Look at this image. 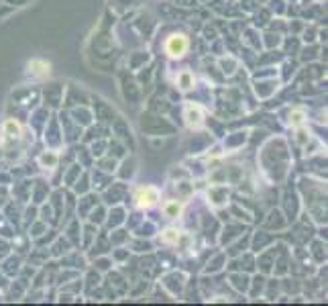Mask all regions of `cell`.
<instances>
[{
  "instance_id": "obj_1",
  "label": "cell",
  "mask_w": 328,
  "mask_h": 306,
  "mask_svg": "<svg viewBox=\"0 0 328 306\" xmlns=\"http://www.w3.org/2000/svg\"><path fill=\"white\" fill-rule=\"evenodd\" d=\"M190 49V39L183 33H173L165 39V53L171 59H181Z\"/></svg>"
},
{
  "instance_id": "obj_2",
  "label": "cell",
  "mask_w": 328,
  "mask_h": 306,
  "mask_svg": "<svg viewBox=\"0 0 328 306\" xmlns=\"http://www.w3.org/2000/svg\"><path fill=\"white\" fill-rule=\"evenodd\" d=\"M135 200H137V206H139V208H151V206H155L157 200H159V190L153 188V186H143V188L137 190Z\"/></svg>"
},
{
  "instance_id": "obj_3",
  "label": "cell",
  "mask_w": 328,
  "mask_h": 306,
  "mask_svg": "<svg viewBox=\"0 0 328 306\" xmlns=\"http://www.w3.org/2000/svg\"><path fill=\"white\" fill-rule=\"evenodd\" d=\"M185 123L190 129H198L204 123V113L198 104H188L185 106Z\"/></svg>"
},
{
  "instance_id": "obj_4",
  "label": "cell",
  "mask_w": 328,
  "mask_h": 306,
  "mask_svg": "<svg viewBox=\"0 0 328 306\" xmlns=\"http://www.w3.org/2000/svg\"><path fill=\"white\" fill-rule=\"evenodd\" d=\"M181 210H183V204L179 200H167V202H163V214L167 218H177L181 214Z\"/></svg>"
},
{
  "instance_id": "obj_5",
  "label": "cell",
  "mask_w": 328,
  "mask_h": 306,
  "mask_svg": "<svg viewBox=\"0 0 328 306\" xmlns=\"http://www.w3.org/2000/svg\"><path fill=\"white\" fill-rule=\"evenodd\" d=\"M177 86H179L181 90H190V88L194 86V74H192L190 70L179 72V74H177Z\"/></svg>"
},
{
  "instance_id": "obj_6",
  "label": "cell",
  "mask_w": 328,
  "mask_h": 306,
  "mask_svg": "<svg viewBox=\"0 0 328 306\" xmlns=\"http://www.w3.org/2000/svg\"><path fill=\"white\" fill-rule=\"evenodd\" d=\"M4 135L10 139H18L20 137V125L14 121H6L4 123Z\"/></svg>"
},
{
  "instance_id": "obj_7",
  "label": "cell",
  "mask_w": 328,
  "mask_h": 306,
  "mask_svg": "<svg viewBox=\"0 0 328 306\" xmlns=\"http://www.w3.org/2000/svg\"><path fill=\"white\" fill-rule=\"evenodd\" d=\"M161 241L165 245H175L179 241V231L177 229H165L163 235H161Z\"/></svg>"
},
{
  "instance_id": "obj_8",
  "label": "cell",
  "mask_w": 328,
  "mask_h": 306,
  "mask_svg": "<svg viewBox=\"0 0 328 306\" xmlns=\"http://www.w3.org/2000/svg\"><path fill=\"white\" fill-rule=\"evenodd\" d=\"M304 121H306V115H304L302 111H294V113L290 115V125H292V127H302Z\"/></svg>"
}]
</instances>
